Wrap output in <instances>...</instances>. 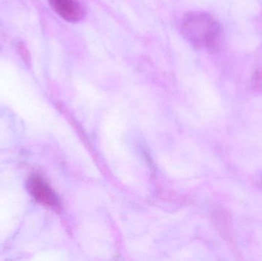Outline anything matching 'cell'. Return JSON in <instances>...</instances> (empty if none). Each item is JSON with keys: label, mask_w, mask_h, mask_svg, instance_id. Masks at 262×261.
<instances>
[{"label": "cell", "mask_w": 262, "mask_h": 261, "mask_svg": "<svg viewBox=\"0 0 262 261\" xmlns=\"http://www.w3.org/2000/svg\"><path fill=\"white\" fill-rule=\"evenodd\" d=\"M18 52L23 61H24L26 64H30V53H29L27 47H26L23 43H19V44H18Z\"/></svg>", "instance_id": "cell-4"}, {"label": "cell", "mask_w": 262, "mask_h": 261, "mask_svg": "<svg viewBox=\"0 0 262 261\" xmlns=\"http://www.w3.org/2000/svg\"><path fill=\"white\" fill-rule=\"evenodd\" d=\"M183 38L195 50L215 52L220 50L224 40V32L218 20L201 11L185 14L182 19Z\"/></svg>", "instance_id": "cell-1"}, {"label": "cell", "mask_w": 262, "mask_h": 261, "mask_svg": "<svg viewBox=\"0 0 262 261\" xmlns=\"http://www.w3.org/2000/svg\"><path fill=\"white\" fill-rule=\"evenodd\" d=\"M31 189L33 192L35 198L41 202L51 206H58V199L55 197V194L41 181L33 179L31 182Z\"/></svg>", "instance_id": "cell-3"}, {"label": "cell", "mask_w": 262, "mask_h": 261, "mask_svg": "<svg viewBox=\"0 0 262 261\" xmlns=\"http://www.w3.org/2000/svg\"><path fill=\"white\" fill-rule=\"evenodd\" d=\"M51 7L63 19L75 23L85 16V10L75 0H48Z\"/></svg>", "instance_id": "cell-2"}]
</instances>
